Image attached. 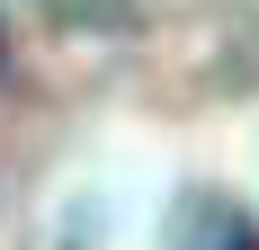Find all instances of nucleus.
<instances>
[{
	"label": "nucleus",
	"instance_id": "f257e3e1",
	"mask_svg": "<svg viewBox=\"0 0 259 250\" xmlns=\"http://www.w3.org/2000/svg\"><path fill=\"white\" fill-rule=\"evenodd\" d=\"M206 250H259L250 215H241V205H214V215H206Z\"/></svg>",
	"mask_w": 259,
	"mask_h": 250
}]
</instances>
